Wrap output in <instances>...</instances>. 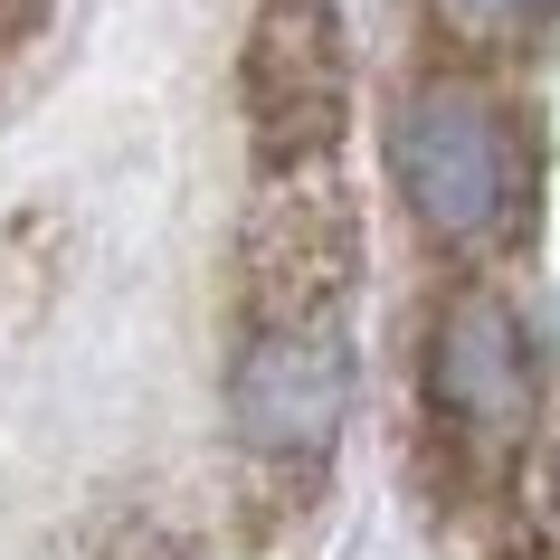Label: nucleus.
Returning a JSON list of instances; mask_svg holds the SVG:
<instances>
[{"instance_id": "obj_1", "label": "nucleus", "mask_w": 560, "mask_h": 560, "mask_svg": "<svg viewBox=\"0 0 560 560\" xmlns=\"http://www.w3.org/2000/svg\"><path fill=\"white\" fill-rule=\"evenodd\" d=\"M389 180L438 247H494V237H513L532 190L523 124L503 95L466 86V77H428L389 115Z\"/></svg>"}, {"instance_id": "obj_2", "label": "nucleus", "mask_w": 560, "mask_h": 560, "mask_svg": "<svg viewBox=\"0 0 560 560\" xmlns=\"http://www.w3.org/2000/svg\"><path fill=\"white\" fill-rule=\"evenodd\" d=\"M352 115V48L332 0H266L247 30V143L276 180L314 172Z\"/></svg>"}, {"instance_id": "obj_3", "label": "nucleus", "mask_w": 560, "mask_h": 560, "mask_svg": "<svg viewBox=\"0 0 560 560\" xmlns=\"http://www.w3.org/2000/svg\"><path fill=\"white\" fill-rule=\"evenodd\" d=\"M532 399H541V381H532L523 314L485 285H466L428 332V409L446 418V438L466 456H513L532 428Z\"/></svg>"}, {"instance_id": "obj_4", "label": "nucleus", "mask_w": 560, "mask_h": 560, "mask_svg": "<svg viewBox=\"0 0 560 560\" xmlns=\"http://www.w3.org/2000/svg\"><path fill=\"white\" fill-rule=\"evenodd\" d=\"M237 438L257 456H324L342 409H352V342L342 314H295V324H247V352L229 371Z\"/></svg>"}, {"instance_id": "obj_5", "label": "nucleus", "mask_w": 560, "mask_h": 560, "mask_svg": "<svg viewBox=\"0 0 560 560\" xmlns=\"http://www.w3.org/2000/svg\"><path fill=\"white\" fill-rule=\"evenodd\" d=\"M342 295H352V200L285 172V190L247 229V314L295 324V314H342Z\"/></svg>"}, {"instance_id": "obj_6", "label": "nucleus", "mask_w": 560, "mask_h": 560, "mask_svg": "<svg viewBox=\"0 0 560 560\" xmlns=\"http://www.w3.org/2000/svg\"><path fill=\"white\" fill-rule=\"evenodd\" d=\"M456 20H466V30L513 38V30H532V20H551V0H456Z\"/></svg>"}, {"instance_id": "obj_7", "label": "nucleus", "mask_w": 560, "mask_h": 560, "mask_svg": "<svg viewBox=\"0 0 560 560\" xmlns=\"http://www.w3.org/2000/svg\"><path fill=\"white\" fill-rule=\"evenodd\" d=\"M38 20H48V0H0V58H10V48H20Z\"/></svg>"}]
</instances>
